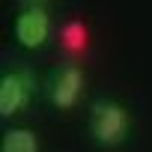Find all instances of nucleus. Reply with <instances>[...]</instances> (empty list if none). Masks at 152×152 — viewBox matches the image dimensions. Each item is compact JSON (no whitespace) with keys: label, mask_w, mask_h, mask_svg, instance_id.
<instances>
[{"label":"nucleus","mask_w":152,"mask_h":152,"mask_svg":"<svg viewBox=\"0 0 152 152\" xmlns=\"http://www.w3.org/2000/svg\"><path fill=\"white\" fill-rule=\"evenodd\" d=\"M87 125H90V134L99 146L113 149V146L125 143V137L131 131V113L116 99H99V102L90 104Z\"/></svg>","instance_id":"f257e3e1"},{"label":"nucleus","mask_w":152,"mask_h":152,"mask_svg":"<svg viewBox=\"0 0 152 152\" xmlns=\"http://www.w3.org/2000/svg\"><path fill=\"white\" fill-rule=\"evenodd\" d=\"M84 84H87L84 69L75 63H66V66L54 69L48 78V102L57 110H72L84 96Z\"/></svg>","instance_id":"f03ea898"},{"label":"nucleus","mask_w":152,"mask_h":152,"mask_svg":"<svg viewBox=\"0 0 152 152\" xmlns=\"http://www.w3.org/2000/svg\"><path fill=\"white\" fill-rule=\"evenodd\" d=\"M12 33H15V42L27 51H36L48 42L51 36V15L45 6H27L21 15H15V24H12Z\"/></svg>","instance_id":"7ed1b4c3"},{"label":"nucleus","mask_w":152,"mask_h":152,"mask_svg":"<svg viewBox=\"0 0 152 152\" xmlns=\"http://www.w3.org/2000/svg\"><path fill=\"white\" fill-rule=\"evenodd\" d=\"M33 99V78L24 69H12L0 78V116L9 119L21 113Z\"/></svg>","instance_id":"20e7f679"},{"label":"nucleus","mask_w":152,"mask_h":152,"mask_svg":"<svg viewBox=\"0 0 152 152\" xmlns=\"http://www.w3.org/2000/svg\"><path fill=\"white\" fill-rule=\"evenodd\" d=\"M0 152H39V137L30 128H6Z\"/></svg>","instance_id":"39448f33"},{"label":"nucleus","mask_w":152,"mask_h":152,"mask_svg":"<svg viewBox=\"0 0 152 152\" xmlns=\"http://www.w3.org/2000/svg\"><path fill=\"white\" fill-rule=\"evenodd\" d=\"M87 42H90V30H87V24H81V21H69V24L60 30V45H63L69 54H81V51L87 48Z\"/></svg>","instance_id":"423d86ee"},{"label":"nucleus","mask_w":152,"mask_h":152,"mask_svg":"<svg viewBox=\"0 0 152 152\" xmlns=\"http://www.w3.org/2000/svg\"><path fill=\"white\" fill-rule=\"evenodd\" d=\"M24 3H27V6H42L45 0H24Z\"/></svg>","instance_id":"0eeeda50"}]
</instances>
